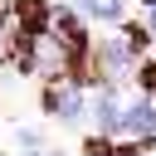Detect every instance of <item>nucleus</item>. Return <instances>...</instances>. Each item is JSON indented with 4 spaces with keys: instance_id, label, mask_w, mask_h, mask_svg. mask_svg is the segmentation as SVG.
<instances>
[{
    "instance_id": "nucleus-3",
    "label": "nucleus",
    "mask_w": 156,
    "mask_h": 156,
    "mask_svg": "<svg viewBox=\"0 0 156 156\" xmlns=\"http://www.w3.org/2000/svg\"><path fill=\"white\" fill-rule=\"evenodd\" d=\"M93 117H98V127H122V112H117L112 98H98L93 102Z\"/></svg>"
},
{
    "instance_id": "nucleus-5",
    "label": "nucleus",
    "mask_w": 156,
    "mask_h": 156,
    "mask_svg": "<svg viewBox=\"0 0 156 156\" xmlns=\"http://www.w3.org/2000/svg\"><path fill=\"white\" fill-rule=\"evenodd\" d=\"M29 156H39V151H29Z\"/></svg>"
},
{
    "instance_id": "nucleus-4",
    "label": "nucleus",
    "mask_w": 156,
    "mask_h": 156,
    "mask_svg": "<svg viewBox=\"0 0 156 156\" xmlns=\"http://www.w3.org/2000/svg\"><path fill=\"white\" fill-rule=\"evenodd\" d=\"M151 34H156V5H151Z\"/></svg>"
},
{
    "instance_id": "nucleus-2",
    "label": "nucleus",
    "mask_w": 156,
    "mask_h": 156,
    "mask_svg": "<svg viewBox=\"0 0 156 156\" xmlns=\"http://www.w3.org/2000/svg\"><path fill=\"white\" fill-rule=\"evenodd\" d=\"M54 107H58V117H83V93H73V88H63V93H54Z\"/></svg>"
},
{
    "instance_id": "nucleus-1",
    "label": "nucleus",
    "mask_w": 156,
    "mask_h": 156,
    "mask_svg": "<svg viewBox=\"0 0 156 156\" xmlns=\"http://www.w3.org/2000/svg\"><path fill=\"white\" fill-rule=\"evenodd\" d=\"M151 127H156V107H151V102L122 107V132H151Z\"/></svg>"
}]
</instances>
